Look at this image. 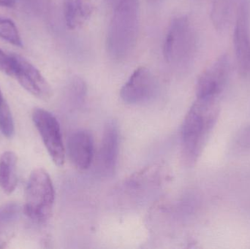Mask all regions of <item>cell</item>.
<instances>
[{"instance_id": "cell-1", "label": "cell", "mask_w": 250, "mask_h": 249, "mask_svg": "<svg viewBox=\"0 0 250 249\" xmlns=\"http://www.w3.org/2000/svg\"><path fill=\"white\" fill-rule=\"evenodd\" d=\"M139 30V0H120L114 7L107 32L110 57L117 61L127 58L136 46Z\"/></svg>"}, {"instance_id": "cell-2", "label": "cell", "mask_w": 250, "mask_h": 249, "mask_svg": "<svg viewBox=\"0 0 250 249\" xmlns=\"http://www.w3.org/2000/svg\"><path fill=\"white\" fill-rule=\"evenodd\" d=\"M217 98H197L184 119L182 146L190 162L199 156L217 122L220 111Z\"/></svg>"}, {"instance_id": "cell-3", "label": "cell", "mask_w": 250, "mask_h": 249, "mask_svg": "<svg viewBox=\"0 0 250 249\" xmlns=\"http://www.w3.org/2000/svg\"><path fill=\"white\" fill-rule=\"evenodd\" d=\"M196 47V34L189 19L184 16L173 19L163 45V55L167 64L175 67L188 65L193 58Z\"/></svg>"}, {"instance_id": "cell-4", "label": "cell", "mask_w": 250, "mask_h": 249, "mask_svg": "<svg viewBox=\"0 0 250 249\" xmlns=\"http://www.w3.org/2000/svg\"><path fill=\"white\" fill-rule=\"evenodd\" d=\"M55 193L47 171L38 168L32 171L26 189L24 213L32 220L44 222L52 213Z\"/></svg>"}, {"instance_id": "cell-5", "label": "cell", "mask_w": 250, "mask_h": 249, "mask_svg": "<svg viewBox=\"0 0 250 249\" xmlns=\"http://www.w3.org/2000/svg\"><path fill=\"white\" fill-rule=\"evenodd\" d=\"M32 120L53 162L57 166H62L65 158V149L57 118L46 110L35 108L32 114Z\"/></svg>"}, {"instance_id": "cell-6", "label": "cell", "mask_w": 250, "mask_h": 249, "mask_svg": "<svg viewBox=\"0 0 250 249\" xmlns=\"http://www.w3.org/2000/svg\"><path fill=\"white\" fill-rule=\"evenodd\" d=\"M157 89V80L153 73L146 67H140L122 88L120 96L126 103L136 105L151 99Z\"/></svg>"}, {"instance_id": "cell-7", "label": "cell", "mask_w": 250, "mask_h": 249, "mask_svg": "<svg viewBox=\"0 0 250 249\" xmlns=\"http://www.w3.org/2000/svg\"><path fill=\"white\" fill-rule=\"evenodd\" d=\"M250 1L241 0L233 33V45L238 68L242 76L248 73L250 65Z\"/></svg>"}, {"instance_id": "cell-8", "label": "cell", "mask_w": 250, "mask_h": 249, "mask_svg": "<svg viewBox=\"0 0 250 249\" xmlns=\"http://www.w3.org/2000/svg\"><path fill=\"white\" fill-rule=\"evenodd\" d=\"M229 70V56L223 54L198 77L196 84L197 98L218 97L226 86Z\"/></svg>"}, {"instance_id": "cell-9", "label": "cell", "mask_w": 250, "mask_h": 249, "mask_svg": "<svg viewBox=\"0 0 250 249\" xmlns=\"http://www.w3.org/2000/svg\"><path fill=\"white\" fill-rule=\"evenodd\" d=\"M17 70L15 77L21 86L34 96L42 99H48L53 91L46 79L35 65L21 56L16 55Z\"/></svg>"}, {"instance_id": "cell-10", "label": "cell", "mask_w": 250, "mask_h": 249, "mask_svg": "<svg viewBox=\"0 0 250 249\" xmlns=\"http://www.w3.org/2000/svg\"><path fill=\"white\" fill-rule=\"evenodd\" d=\"M119 153V130L114 121L107 123L103 134L98 156L100 173L105 176L112 175L115 171Z\"/></svg>"}, {"instance_id": "cell-11", "label": "cell", "mask_w": 250, "mask_h": 249, "mask_svg": "<svg viewBox=\"0 0 250 249\" xmlns=\"http://www.w3.org/2000/svg\"><path fill=\"white\" fill-rule=\"evenodd\" d=\"M67 153L73 165L80 171L90 167L94 158V140L86 130H79L70 134L67 141Z\"/></svg>"}, {"instance_id": "cell-12", "label": "cell", "mask_w": 250, "mask_h": 249, "mask_svg": "<svg viewBox=\"0 0 250 249\" xmlns=\"http://www.w3.org/2000/svg\"><path fill=\"white\" fill-rule=\"evenodd\" d=\"M92 6L87 0H64V16L70 29L83 26L90 17Z\"/></svg>"}, {"instance_id": "cell-13", "label": "cell", "mask_w": 250, "mask_h": 249, "mask_svg": "<svg viewBox=\"0 0 250 249\" xmlns=\"http://www.w3.org/2000/svg\"><path fill=\"white\" fill-rule=\"evenodd\" d=\"M17 160L16 153L10 151L0 157V187L7 194L13 192L17 186Z\"/></svg>"}, {"instance_id": "cell-14", "label": "cell", "mask_w": 250, "mask_h": 249, "mask_svg": "<svg viewBox=\"0 0 250 249\" xmlns=\"http://www.w3.org/2000/svg\"><path fill=\"white\" fill-rule=\"evenodd\" d=\"M229 16V0H212L211 19L216 29L220 31L224 29L227 24Z\"/></svg>"}, {"instance_id": "cell-15", "label": "cell", "mask_w": 250, "mask_h": 249, "mask_svg": "<svg viewBox=\"0 0 250 249\" xmlns=\"http://www.w3.org/2000/svg\"><path fill=\"white\" fill-rule=\"evenodd\" d=\"M0 38L15 46L23 47L19 29L10 19L0 17Z\"/></svg>"}, {"instance_id": "cell-16", "label": "cell", "mask_w": 250, "mask_h": 249, "mask_svg": "<svg viewBox=\"0 0 250 249\" xmlns=\"http://www.w3.org/2000/svg\"><path fill=\"white\" fill-rule=\"evenodd\" d=\"M0 130L7 137H11L14 133L13 116L6 101L0 106Z\"/></svg>"}, {"instance_id": "cell-17", "label": "cell", "mask_w": 250, "mask_h": 249, "mask_svg": "<svg viewBox=\"0 0 250 249\" xmlns=\"http://www.w3.org/2000/svg\"><path fill=\"white\" fill-rule=\"evenodd\" d=\"M17 70L16 54H7L0 48V72L15 77Z\"/></svg>"}, {"instance_id": "cell-18", "label": "cell", "mask_w": 250, "mask_h": 249, "mask_svg": "<svg viewBox=\"0 0 250 249\" xmlns=\"http://www.w3.org/2000/svg\"><path fill=\"white\" fill-rule=\"evenodd\" d=\"M16 209L15 205L10 204L0 209V222H7L11 220L17 211Z\"/></svg>"}, {"instance_id": "cell-19", "label": "cell", "mask_w": 250, "mask_h": 249, "mask_svg": "<svg viewBox=\"0 0 250 249\" xmlns=\"http://www.w3.org/2000/svg\"><path fill=\"white\" fill-rule=\"evenodd\" d=\"M237 142L241 146L250 149V126L239 133Z\"/></svg>"}, {"instance_id": "cell-20", "label": "cell", "mask_w": 250, "mask_h": 249, "mask_svg": "<svg viewBox=\"0 0 250 249\" xmlns=\"http://www.w3.org/2000/svg\"><path fill=\"white\" fill-rule=\"evenodd\" d=\"M16 2V0H0V7H11Z\"/></svg>"}, {"instance_id": "cell-21", "label": "cell", "mask_w": 250, "mask_h": 249, "mask_svg": "<svg viewBox=\"0 0 250 249\" xmlns=\"http://www.w3.org/2000/svg\"><path fill=\"white\" fill-rule=\"evenodd\" d=\"M120 1V0H105V1H106L108 5L114 6V7H115L117 3Z\"/></svg>"}, {"instance_id": "cell-22", "label": "cell", "mask_w": 250, "mask_h": 249, "mask_svg": "<svg viewBox=\"0 0 250 249\" xmlns=\"http://www.w3.org/2000/svg\"><path fill=\"white\" fill-rule=\"evenodd\" d=\"M4 102H5V99H4V96H3L2 93H1V89H0V106H1Z\"/></svg>"}, {"instance_id": "cell-23", "label": "cell", "mask_w": 250, "mask_h": 249, "mask_svg": "<svg viewBox=\"0 0 250 249\" xmlns=\"http://www.w3.org/2000/svg\"><path fill=\"white\" fill-rule=\"evenodd\" d=\"M149 1H159V0H149Z\"/></svg>"}]
</instances>
